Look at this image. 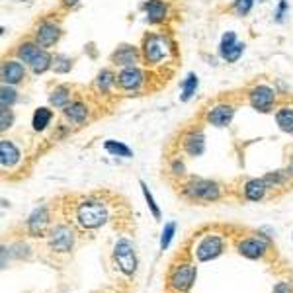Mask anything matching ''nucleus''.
<instances>
[{"label":"nucleus","mask_w":293,"mask_h":293,"mask_svg":"<svg viewBox=\"0 0 293 293\" xmlns=\"http://www.w3.org/2000/svg\"><path fill=\"white\" fill-rule=\"evenodd\" d=\"M108 221H110L108 203L100 200L98 196H86V198H80L74 203L72 223L78 231L92 233V231L102 229Z\"/></svg>","instance_id":"f257e3e1"},{"label":"nucleus","mask_w":293,"mask_h":293,"mask_svg":"<svg viewBox=\"0 0 293 293\" xmlns=\"http://www.w3.org/2000/svg\"><path fill=\"white\" fill-rule=\"evenodd\" d=\"M288 170H290V174L293 176V157H292V160H290V164H288Z\"/></svg>","instance_id":"ea45409f"},{"label":"nucleus","mask_w":293,"mask_h":293,"mask_svg":"<svg viewBox=\"0 0 293 293\" xmlns=\"http://www.w3.org/2000/svg\"><path fill=\"white\" fill-rule=\"evenodd\" d=\"M112 262L113 266H115V270L119 272L123 278H127V280L135 278L139 260H137L135 245H133L131 239L117 237V241H115L112 250Z\"/></svg>","instance_id":"7ed1b4c3"},{"label":"nucleus","mask_w":293,"mask_h":293,"mask_svg":"<svg viewBox=\"0 0 293 293\" xmlns=\"http://www.w3.org/2000/svg\"><path fill=\"white\" fill-rule=\"evenodd\" d=\"M243 51H245V43H239L237 41L235 45L229 49V53H227L223 59H225L227 63H235V61H239V57L243 55Z\"/></svg>","instance_id":"473e14b6"},{"label":"nucleus","mask_w":293,"mask_h":293,"mask_svg":"<svg viewBox=\"0 0 293 293\" xmlns=\"http://www.w3.org/2000/svg\"><path fill=\"white\" fill-rule=\"evenodd\" d=\"M0 72H2V82L10 86L22 82V78L25 76V68L20 61H4Z\"/></svg>","instance_id":"ddd939ff"},{"label":"nucleus","mask_w":293,"mask_h":293,"mask_svg":"<svg viewBox=\"0 0 293 293\" xmlns=\"http://www.w3.org/2000/svg\"><path fill=\"white\" fill-rule=\"evenodd\" d=\"M196 276H198V266H194L192 262L172 264V268L168 272L166 288L172 293H188L196 282Z\"/></svg>","instance_id":"423d86ee"},{"label":"nucleus","mask_w":293,"mask_h":293,"mask_svg":"<svg viewBox=\"0 0 293 293\" xmlns=\"http://www.w3.org/2000/svg\"><path fill=\"white\" fill-rule=\"evenodd\" d=\"M72 67V61L65 57V55H57L55 59H53V68H55V72H68Z\"/></svg>","instance_id":"2f4dec72"},{"label":"nucleus","mask_w":293,"mask_h":293,"mask_svg":"<svg viewBox=\"0 0 293 293\" xmlns=\"http://www.w3.org/2000/svg\"><path fill=\"white\" fill-rule=\"evenodd\" d=\"M59 35H61V31H59V27L55 23L41 22L37 25V29H35V43L45 49V47L55 45L57 39H59Z\"/></svg>","instance_id":"f8f14e48"},{"label":"nucleus","mask_w":293,"mask_h":293,"mask_svg":"<svg viewBox=\"0 0 293 293\" xmlns=\"http://www.w3.org/2000/svg\"><path fill=\"white\" fill-rule=\"evenodd\" d=\"M196 88H198V76H196V72H190L186 76V80L182 82V96H180L182 102H188L196 94Z\"/></svg>","instance_id":"a878e982"},{"label":"nucleus","mask_w":293,"mask_h":293,"mask_svg":"<svg viewBox=\"0 0 293 293\" xmlns=\"http://www.w3.org/2000/svg\"><path fill=\"white\" fill-rule=\"evenodd\" d=\"M76 2H78V0H63V4H65V6H68V8H72Z\"/></svg>","instance_id":"58836bf2"},{"label":"nucleus","mask_w":293,"mask_h":293,"mask_svg":"<svg viewBox=\"0 0 293 293\" xmlns=\"http://www.w3.org/2000/svg\"><path fill=\"white\" fill-rule=\"evenodd\" d=\"M143 8L147 12V20L151 23H158L166 18V4H164V0H147Z\"/></svg>","instance_id":"6ab92c4d"},{"label":"nucleus","mask_w":293,"mask_h":293,"mask_svg":"<svg viewBox=\"0 0 293 293\" xmlns=\"http://www.w3.org/2000/svg\"><path fill=\"white\" fill-rule=\"evenodd\" d=\"M237 43V35H235V31H227L225 35H223V39H221V45H219V55L221 57H225L227 53H229V49Z\"/></svg>","instance_id":"7c9ffc66"},{"label":"nucleus","mask_w":293,"mask_h":293,"mask_svg":"<svg viewBox=\"0 0 293 293\" xmlns=\"http://www.w3.org/2000/svg\"><path fill=\"white\" fill-rule=\"evenodd\" d=\"M63 113L70 123H82L88 117V108L82 102H68L63 108Z\"/></svg>","instance_id":"aec40b11"},{"label":"nucleus","mask_w":293,"mask_h":293,"mask_svg":"<svg viewBox=\"0 0 293 293\" xmlns=\"http://www.w3.org/2000/svg\"><path fill=\"white\" fill-rule=\"evenodd\" d=\"M39 53H41V45H37V43H22V45L18 47V51H16L18 59H20L22 63H27V65H31V61H33Z\"/></svg>","instance_id":"4be33fe9"},{"label":"nucleus","mask_w":293,"mask_h":293,"mask_svg":"<svg viewBox=\"0 0 293 293\" xmlns=\"http://www.w3.org/2000/svg\"><path fill=\"white\" fill-rule=\"evenodd\" d=\"M227 250V239L221 233H207L194 247V256L198 262H209L219 258Z\"/></svg>","instance_id":"0eeeda50"},{"label":"nucleus","mask_w":293,"mask_h":293,"mask_svg":"<svg viewBox=\"0 0 293 293\" xmlns=\"http://www.w3.org/2000/svg\"><path fill=\"white\" fill-rule=\"evenodd\" d=\"M233 115H235V108H233V106H229V104H219V106H215L211 112L207 113V121H209L211 125H215V127H227V125L231 123Z\"/></svg>","instance_id":"4468645a"},{"label":"nucleus","mask_w":293,"mask_h":293,"mask_svg":"<svg viewBox=\"0 0 293 293\" xmlns=\"http://www.w3.org/2000/svg\"><path fill=\"white\" fill-rule=\"evenodd\" d=\"M286 10H288V2H286V0H280L278 12H276V20H278V22H282V20H284V14H286Z\"/></svg>","instance_id":"4c0bfd02"},{"label":"nucleus","mask_w":293,"mask_h":293,"mask_svg":"<svg viewBox=\"0 0 293 293\" xmlns=\"http://www.w3.org/2000/svg\"><path fill=\"white\" fill-rule=\"evenodd\" d=\"M12 112H10V108H2L0 110V129L2 131H6L8 127H12Z\"/></svg>","instance_id":"f704fd0d"},{"label":"nucleus","mask_w":293,"mask_h":293,"mask_svg":"<svg viewBox=\"0 0 293 293\" xmlns=\"http://www.w3.org/2000/svg\"><path fill=\"white\" fill-rule=\"evenodd\" d=\"M182 147L190 157H200L205 151V137H203L202 131H190L188 135L184 137Z\"/></svg>","instance_id":"2eb2a0df"},{"label":"nucleus","mask_w":293,"mask_h":293,"mask_svg":"<svg viewBox=\"0 0 293 293\" xmlns=\"http://www.w3.org/2000/svg\"><path fill=\"white\" fill-rule=\"evenodd\" d=\"M18 100V94L14 88H10V84H4L2 86V90H0V104H2V108H10L14 102Z\"/></svg>","instance_id":"c756f323"},{"label":"nucleus","mask_w":293,"mask_h":293,"mask_svg":"<svg viewBox=\"0 0 293 293\" xmlns=\"http://www.w3.org/2000/svg\"><path fill=\"white\" fill-rule=\"evenodd\" d=\"M141 190H143V196H145V202L149 205V209H151V213H153V217H155V221H160V209H158V205L155 203V198H153V194L149 192V186L145 184V182L141 180Z\"/></svg>","instance_id":"cd10ccee"},{"label":"nucleus","mask_w":293,"mask_h":293,"mask_svg":"<svg viewBox=\"0 0 293 293\" xmlns=\"http://www.w3.org/2000/svg\"><path fill=\"white\" fill-rule=\"evenodd\" d=\"M276 121H278V125H280L282 131L293 133V108H288V106L280 108L276 112Z\"/></svg>","instance_id":"412c9836"},{"label":"nucleus","mask_w":293,"mask_h":293,"mask_svg":"<svg viewBox=\"0 0 293 293\" xmlns=\"http://www.w3.org/2000/svg\"><path fill=\"white\" fill-rule=\"evenodd\" d=\"M174 233H176V223L174 221H168L164 229H162V237H160V250H166L170 247V241L174 239Z\"/></svg>","instance_id":"c85d7f7f"},{"label":"nucleus","mask_w":293,"mask_h":293,"mask_svg":"<svg viewBox=\"0 0 293 293\" xmlns=\"http://www.w3.org/2000/svg\"><path fill=\"white\" fill-rule=\"evenodd\" d=\"M248 98H250V106H252L256 112L266 113V112H270L272 106H274L276 92L272 90L270 86L260 84V86H256V88H252V90H250Z\"/></svg>","instance_id":"9d476101"},{"label":"nucleus","mask_w":293,"mask_h":293,"mask_svg":"<svg viewBox=\"0 0 293 293\" xmlns=\"http://www.w3.org/2000/svg\"><path fill=\"white\" fill-rule=\"evenodd\" d=\"M245 200L248 202H262L266 192H268V186L262 178H252L245 184Z\"/></svg>","instance_id":"f3484780"},{"label":"nucleus","mask_w":293,"mask_h":293,"mask_svg":"<svg viewBox=\"0 0 293 293\" xmlns=\"http://www.w3.org/2000/svg\"><path fill=\"white\" fill-rule=\"evenodd\" d=\"M53 119V112L49 108H37L35 113H33V119H31V125L35 131H43L47 125L51 123Z\"/></svg>","instance_id":"5701e85b"},{"label":"nucleus","mask_w":293,"mask_h":293,"mask_svg":"<svg viewBox=\"0 0 293 293\" xmlns=\"http://www.w3.org/2000/svg\"><path fill=\"white\" fill-rule=\"evenodd\" d=\"M237 250L248 260H266L274 254V245L268 235H264L262 231H254L237 243Z\"/></svg>","instance_id":"20e7f679"},{"label":"nucleus","mask_w":293,"mask_h":293,"mask_svg":"<svg viewBox=\"0 0 293 293\" xmlns=\"http://www.w3.org/2000/svg\"><path fill=\"white\" fill-rule=\"evenodd\" d=\"M182 198L188 202H217L221 200V186L205 178H190L182 186Z\"/></svg>","instance_id":"39448f33"},{"label":"nucleus","mask_w":293,"mask_h":293,"mask_svg":"<svg viewBox=\"0 0 293 293\" xmlns=\"http://www.w3.org/2000/svg\"><path fill=\"white\" fill-rule=\"evenodd\" d=\"M143 57H145L147 65L160 63L166 57V43H164V39L160 35H157V33L147 35L145 43H143Z\"/></svg>","instance_id":"1a4fd4ad"},{"label":"nucleus","mask_w":293,"mask_h":293,"mask_svg":"<svg viewBox=\"0 0 293 293\" xmlns=\"http://www.w3.org/2000/svg\"><path fill=\"white\" fill-rule=\"evenodd\" d=\"M104 149H106L110 155H113V157H123V158L133 157V151H131L127 145H123V143H119V141H113V139L104 143Z\"/></svg>","instance_id":"b1692460"},{"label":"nucleus","mask_w":293,"mask_h":293,"mask_svg":"<svg viewBox=\"0 0 293 293\" xmlns=\"http://www.w3.org/2000/svg\"><path fill=\"white\" fill-rule=\"evenodd\" d=\"M170 172L176 174V176H182V174H184V162L178 160V158H174L172 164H170Z\"/></svg>","instance_id":"e433bc0d"},{"label":"nucleus","mask_w":293,"mask_h":293,"mask_svg":"<svg viewBox=\"0 0 293 293\" xmlns=\"http://www.w3.org/2000/svg\"><path fill=\"white\" fill-rule=\"evenodd\" d=\"M27 235L33 237V239H45L47 231L51 229V215H49V209L47 207H37L31 211V215L27 217Z\"/></svg>","instance_id":"6e6552de"},{"label":"nucleus","mask_w":293,"mask_h":293,"mask_svg":"<svg viewBox=\"0 0 293 293\" xmlns=\"http://www.w3.org/2000/svg\"><path fill=\"white\" fill-rule=\"evenodd\" d=\"M76 245V229L67 223L51 225L45 235V254L55 260H68Z\"/></svg>","instance_id":"f03ea898"},{"label":"nucleus","mask_w":293,"mask_h":293,"mask_svg":"<svg viewBox=\"0 0 293 293\" xmlns=\"http://www.w3.org/2000/svg\"><path fill=\"white\" fill-rule=\"evenodd\" d=\"M113 84H115V74H113L112 70H108V68L100 70V74H98V78H96V86L102 92H108Z\"/></svg>","instance_id":"bb28decb"},{"label":"nucleus","mask_w":293,"mask_h":293,"mask_svg":"<svg viewBox=\"0 0 293 293\" xmlns=\"http://www.w3.org/2000/svg\"><path fill=\"white\" fill-rule=\"evenodd\" d=\"M18 160H20V151H18V147H16L12 141L2 139V141H0V164H2V168H12Z\"/></svg>","instance_id":"dca6fc26"},{"label":"nucleus","mask_w":293,"mask_h":293,"mask_svg":"<svg viewBox=\"0 0 293 293\" xmlns=\"http://www.w3.org/2000/svg\"><path fill=\"white\" fill-rule=\"evenodd\" d=\"M100 293H119V292H112V290H102Z\"/></svg>","instance_id":"a19ab883"},{"label":"nucleus","mask_w":293,"mask_h":293,"mask_svg":"<svg viewBox=\"0 0 293 293\" xmlns=\"http://www.w3.org/2000/svg\"><path fill=\"white\" fill-rule=\"evenodd\" d=\"M272 293H293V284L292 282H278L276 286H274V290Z\"/></svg>","instance_id":"c9c22d12"},{"label":"nucleus","mask_w":293,"mask_h":293,"mask_svg":"<svg viewBox=\"0 0 293 293\" xmlns=\"http://www.w3.org/2000/svg\"><path fill=\"white\" fill-rule=\"evenodd\" d=\"M143 78H145V74L137 67H125L117 74V84L123 90L133 92V90H139V86L143 84Z\"/></svg>","instance_id":"9b49d317"},{"label":"nucleus","mask_w":293,"mask_h":293,"mask_svg":"<svg viewBox=\"0 0 293 293\" xmlns=\"http://www.w3.org/2000/svg\"><path fill=\"white\" fill-rule=\"evenodd\" d=\"M49 102L55 108H65L68 102H70V90H68V86L55 88V90L51 92V96H49Z\"/></svg>","instance_id":"393cba45"},{"label":"nucleus","mask_w":293,"mask_h":293,"mask_svg":"<svg viewBox=\"0 0 293 293\" xmlns=\"http://www.w3.org/2000/svg\"><path fill=\"white\" fill-rule=\"evenodd\" d=\"M252 4H254V0H235V12L239 16H247L252 10Z\"/></svg>","instance_id":"72a5a7b5"},{"label":"nucleus","mask_w":293,"mask_h":293,"mask_svg":"<svg viewBox=\"0 0 293 293\" xmlns=\"http://www.w3.org/2000/svg\"><path fill=\"white\" fill-rule=\"evenodd\" d=\"M137 59H139V53L131 45H121L112 55L113 65H121V67H135Z\"/></svg>","instance_id":"a211bd4d"}]
</instances>
